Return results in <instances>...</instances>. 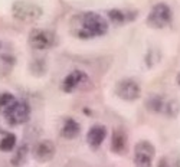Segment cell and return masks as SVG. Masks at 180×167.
I'll return each instance as SVG.
<instances>
[{
	"instance_id": "cell-1",
	"label": "cell",
	"mask_w": 180,
	"mask_h": 167,
	"mask_svg": "<svg viewBox=\"0 0 180 167\" xmlns=\"http://www.w3.org/2000/svg\"><path fill=\"white\" fill-rule=\"evenodd\" d=\"M108 20L97 12H79L69 19V32L78 39H94L108 32Z\"/></svg>"
},
{
	"instance_id": "cell-2",
	"label": "cell",
	"mask_w": 180,
	"mask_h": 167,
	"mask_svg": "<svg viewBox=\"0 0 180 167\" xmlns=\"http://www.w3.org/2000/svg\"><path fill=\"white\" fill-rule=\"evenodd\" d=\"M171 20H173L171 7L164 2H160V3H156L150 9L146 23H147L148 28L151 29H164L171 23Z\"/></svg>"
},
{
	"instance_id": "cell-3",
	"label": "cell",
	"mask_w": 180,
	"mask_h": 167,
	"mask_svg": "<svg viewBox=\"0 0 180 167\" xmlns=\"http://www.w3.org/2000/svg\"><path fill=\"white\" fill-rule=\"evenodd\" d=\"M12 15L15 19L25 23L36 22L43 15L42 7L29 0H16L12 5Z\"/></svg>"
},
{
	"instance_id": "cell-4",
	"label": "cell",
	"mask_w": 180,
	"mask_h": 167,
	"mask_svg": "<svg viewBox=\"0 0 180 167\" xmlns=\"http://www.w3.org/2000/svg\"><path fill=\"white\" fill-rule=\"evenodd\" d=\"M56 42H58L56 35L52 30H49V29H40V28L32 29L29 36H27L29 46L36 50L50 49V48H54L56 45Z\"/></svg>"
},
{
	"instance_id": "cell-5",
	"label": "cell",
	"mask_w": 180,
	"mask_h": 167,
	"mask_svg": "<svg viewBox=\"0 0 180 167\" xmlns=\"http://www.w3.org/2000/svg\"><path fill=\"white\" fill-rule=\"evenodd\" d=\"M114 92L120 100L133 102V101L138 100L141 97V87L136 79L123 78L120 81H117L114 87Z\"/></svg>"
},
{
	"instance_id": "cell-6",
	"label": "cell",
	"mask_w": 180,
	"mask_h": 167,
	"mask_svg": "<svg viewBox=\"0 0 180 167\" xmlns=\"http://www.w3.org/2000/svg\"><path fill=\"white\" fill-rule=\"evenodd\" d=\"M156 156V147L148 140H140L134 147V166L151 167Z\"/></svg>"
},
{
	"instance_id": "cell-7",
	"label": "cell",
	"mask_w": 180,
	"mask_h": 167,
	"mask_svg": "<svg viewBox=\"0 0 180 167\" xmlns=\"http://www.w3.org/2000/svg\"><path fill=\"white\" fill-rule=\"evenodd\" d=\"M89 82V77L87 72H84L82 69H74L69 72L61 82V89L66 94H72L78 89L85 88Z\"/></svg>"
},
{
	"instance_id": "cell-8",
	"label": "cell",
	"mask_w": 180,
	"mask_h": 167,
	"mask_svg": "<svg viewBox=\"0 0 180 167\" xmlns=\"http://www.w3.org/2000/svg\"><path fill=\"white\" fill-rule=\"evenodd\" d=\"M3 118L6 120V123L9 125H13V127L25 124L30 118V107L27 105L25 101H17L13 105V108Z\"/></svg>"
},
{
	"instance_id": "cell-9",
	"label": "cell",
	"mask_w": 180,
	"mask_h": 167,
	"mask_svg": "<svg viewBox=\"0 0 180 167\" xmlns=\"http://www.w3.org/2000/svg\"><path fill=\"white\" fill-rule=\"evenodd\" d=\"M32 156L39 163H48L56 154V147L50 140H40L32 147Z\"/></svg>"
},
{
	"instance_id": "cell-10",
	"label": "cell",
	"mask_w": 180,
	"mask_h": 167,
	"mask_svg": "<svg viewBox=\"0 0 180 167\" xmlns=\"http://www.w3.org/2000/svg\"><path fill=\"white\" fill-rule=\"evenodd\" d=\"M105 137H107V127L102 125V124H95V125H92L88 130L87 143L92 150H97L99 145L104 143Z\"/></svg>"
},
{
	"instance_id": "cell-11",
	"label": "cell",
	"mask_w": 180,
	"mask_h": 167,
	"mask_svg": "<svg viewBox=\"0 0 180 167\" xmlns=\"http://www.w3.org/2000/svg\"><path fill=\"white\" fill-rule=\"evenodd\" d=\"M128 150V137L124 130L117 128L112 131V137H111V151L115 154H126Z\"/></svg>"
},
{
	"instance_id": "cell-12",
	"label": "cell",
	"mask_w": 180,
	"mask_h": 167,
	"mask_svg": "<svg viewBox=\"0 0 180 167\" xmlns=\"http://www.w3.org/2000/svg\"><path fill=\"white\" fill-rule=\"evenodd\" d=\"M81 133V124L78 123L75 118L68 117L64 120L62 127H61V135L66 140H74L77 138Z\"/></svg>"
},
{
	"instance_id": "cell-13",
	"label": "cell",
	"mask_w": 180,
	"mask_h": 167,
	"mask_svg": "<svg viewBox=\"0 0 180 167\" xmlns=\"http://www.w3.org/2000/svg\"><path fill=\"white\" fill-rule=\"evenodd\" d=\"M107 16H108V20H111L112 23L123 25L126 22H130L134 16H137V12H124L121 9H111V10H108Z\"/></svg>"
},
{
	"instance_id": "cell-14",
	"label": "cell",
	"mask_w": 180,
	"mask_h": 167,
	"mask_svg": "<svg viewBox=\"0 0 180 167\" xmlns=\"http://www.w3.org/2000/svg\"><path fill=\"white\" fill-rule=\"evenodd\" d=\"M29 153H30V148H29V145L26 143H22V144L16 147V150L13 153V156L10 158V163L13 167H22L27 160V156H29Z\"/></svg>"
},
{
	"instance_id": "cell-15",
	"label": "cell",
	"mask_w": 180,
	"mask_h": 167,
	"mask_svg": "<svg viewBox=\"0 0 180 167\" xmlns=\"http://www.w3.org/2000/svg\"><path fill=\"white\" fill-rule=\"evenodd\" d=\"M17 98L10 92H2L0 94V115L5 117L7 112L10 111L13 105L17 102Z\"/></svg>"
},
{
	"instance_id": "cell-16",
	"label": "cell",
	"mask_w": 180,
	"mask_h": 167,
	"mask_svg": "<svg viewBox=\"0 0 180 167\" xmlns=\"http://www.w3.org/2000/svg\"><path fill=\"white\" fill-rule=\"evenodd\" d=\"M164 102H166V97L164 95H157L154 94L151 97H148V100L146 101V107L151 112H156V114H161L164 108Z\"/></svg>"
},
{
	"instance_id": "cell-17",
	"label": "cell",
	"mask_w": 180,
	"mask_h": 167,
	"mask_svg": "<svg viewBox=\"0 0 180 167\" xmlns=\"http://www.w3.org/2000/svg\"><path fill=\"white\" fill-rule=\"evenodd\" d=\"M180 112V101L177 98H167L166 97V102H164L163 108V115L169 118H176Z\"/></svg>"
},
{
	"instance_id": "cell-18",
	"label": "cell",
	"mask_w": 180,
	"mask_h": 167,
	"mask_svg": "<svg viewBox=\"0 0 180 167\" xmlns=\"http://www.w3.org/2000/svg\"><path fill=\"white\" fill-rule=\"evenodd\" d=\"M157 167H180V154L176 151H171L161 156Z\"/></svg>"
},
{
	"instance_id": "cell-19",
	"label": "cell",
	"mask_w": 180,
	"mask_h": 167,
	"mask_svg": "<svg viewBox=\"0 0 180 167\" xmlns=\"http://www.w3.org/2000/svg\"><path fill=\"white\" fill-rule=\"evenodd\" d=\"M17 144V138L15 134L12 133H7L5 134L2 140H0V151H3V153H9V151L15 150V147Z\"/></svg>"
},
{
	"instance_id": "cell-20",
	"label": "cell",
	"mask_w": 180,
	"mask_h": 167,
	"mask_svg": "<svg viewBox=\"0 0 180 167\" xmlns=\"http://www.w3.org/2000/svg\"><path fill=\"white\" fill-rule=\"evenodd\" d=\"M15 63V59L13 56H7V55H0V69H5V75L7 72H10L12 66Z\"/></svg>"
},
{
	"instance_id": "cell-21",
	"label": "cell",
	"mask_w": 180,
	"mask_h": 167,
	"mask_svg": "<svg viewBox=\"0 0 180 167\" xmlns=\"http://www.w3.org/2000/svg\"><path fill=\"white\" fill-rule=\"evenodd\" d=\"M65 167H88V166L84 162H79V160H72V162H69Z\"/></svg>"
},
{
	"instance_id": "cell-22",
	"label": "cell",
	"mask_w": 180,
	"mask_h": 167,
	"mask_svg": "<svg viewBox=\"0 0 180 167\" xmlns=\"http://www.w3.org/2000/svg\"><path fill=\"white\" fill-rule=\"evenodd\" d=\"M176 82H177V85L180 87V72L177 73V77H176Z\"/></svg>"
}]
</instances>
